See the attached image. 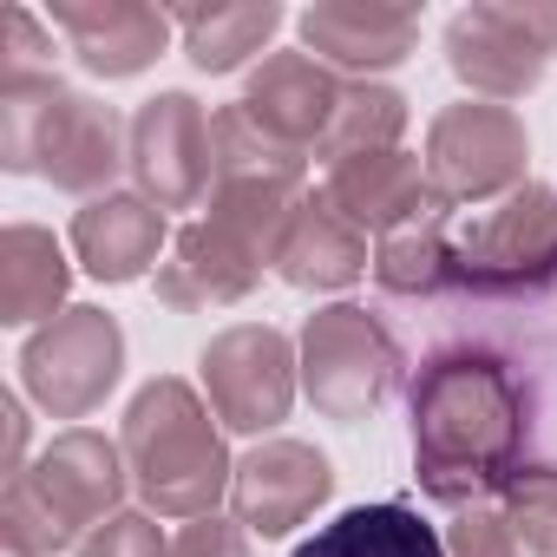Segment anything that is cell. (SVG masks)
<instances>
[{
	"instance_id": "6da1fadb",
	"label": "cell",
	"mask_w": 557,
	"mask_h": 557,
	"mask_svg": "<svg viewBox=\"0 0 557 557\" xmlns=\"http://www.w3.org/2000/svg\"><path fill=\"white\" fill-rule=\"evenodd\" d=\"M413 479L440 505H479L505 492L524 453V387L485 348H440L407 394Z\"/></svg>"
},
{
	"instance_id": "7a4b0ae2",
	"label": "cell",
	"mask_w": 557,
	"mask_h": 557,
	"mask_svg": "<svg viewBox=\"0 0 557 557\" xmlns=\"http://www.w3.org/2000/svg\"><path fill=\"white\" fill-rule=\"evenodd\" d=\"M119 446H125V472H132L151 518H184L190 524V518H210L230 498L236 466L223 453L216 413L177 374H158L132 394Z\"/></svg>"
},
{
	"instance_id": "3957f363",
	"label": "cell",
	"mask_w": 557,
	"mask_h": 557,
	"mask_svg": "<svg viewBox=\"0 0 557 557\" xmlns=\"http://www.w3.org/2000/svg\"><path fill=\"white\" fill-rule=\"evenodd\" d=\"M0 164L34 171L53 190H73L92 203L132 164L125 119L106 99L60 86V73L53 79H14V86H0Z\"/></svg>"
},
{
	"instance_id": "277c9868",
	"label": "cell",
	"mask_w": 557,
	"mask_h": 557,
	"mask_svg": "<svg viewBox=\"0 0 557 557\" xmlns=\"http://www.w3.org/2000/svg\"><path fill=\"white\" fill-rule=\"evenodd\" d=\"M210 145H216V177H210V223L230 230L243 249H256L262 262H275L289 216L309 197V151L269 138L243 106H223L210 119Z\"/></svg>"
},
{
	"instance_id": "5b68a950",
	"label": "cell",
	"mask_w": 557,
	"mask_h": 557,
	"mask_svg": "<svg viewBox=\"0 0 557 557\" xmlns=\"http://www.w3.org/2000/svg\"><path fill=\"white\" fill-rule=\"evenodd\" d=\"M394 381H400V348L361 302H335L302 322V394L315 400L322 420L342 426L374 420Z\"/></svg>"
},
{
	"instance_id": "8992f818",
	"label": "cell",
	"mask_w": 557,
	"mask_h": 557,
	"mask_svg": "<svg viewBox=\"0 0 557 557\" xmlns=\"http://www.w3.org/2000/svg\"><path fill=\"white\" fill-rule=\"evenodd\" d=\"M453 283L472 296H537L557 283V190L524 184L453 236Z\"/></svg>"
},
{
	"instance_id": "52a82bcc",
	"label": "cell",
	"mask_w": 557,
	"mask_h": 557,
	"mask_svg": "<svg viewBox=\"0 0 557 557\" xmlns=\"http://www.w3.org/2000/svg\"><path fill=\"white\" fill-rule=\"evenodd\" d=\"M557 60V8L505 0V8H466L446 21V66L492 106L524 99Z\"/></svg>"
},
{
	"instance_id": "ba28073f",
	"label": "cell",
	"mask_w": 557,
	"mask_h": 557,
	"mask_svg": "<svg viewBox=\"0 0 557 557\" xmlns=\"http://www.w3.org/2000/svg\"><path fill=\"white\" fill-rule=\"evenodd\" d=\"M125 374V329L106 309H66L21 348V387L53 420H86Z\"/></svg>"
},
{
	"instance_id": "9c48e42d",
	"label": "cell",
	"mask_w": 557,
	"mask_h": 557,
	"mask_svg": "<svg viewBox=\"0 0 557 557\" xmlns=\"http://www.w3.org/2000/svg\"><path fill=\"white\" fill-rule=\"evenodd\" d=\"M524 164H531V132L511 106L466 99V106H446L426 132V177L446 210L524 190Z\"/></svg>"
},
{
	"instance_id": "30bf717a",
	"label": "cell",
	"mask_w": 557,
	"mask_h": 557,
	"mask_svg": "<svg viewBox=\"0 0 557 557\" xmlns=\"http://www.w3.org/2000/svg\"><path fill=\"white\" fill-rule=\"evenodd\" d=\"M296 368L302 361H296L289 335L269 329V322H236L197 355L203 400L230 433H275L283 426L296 407Z\"/></svg>"
},
{
	"instance_id": "8fae6325",
	"label": "cell",
	"mask_w": 557,
	"mask_h": 557,
	"mask_svg": "<svg viewBox=\"0 0 557 557\" xmlns=\"http://www.w3.org/2000/svg\"><path fill=\"white\" fill-rule=\"evenodd\" d=\"M210 119L190 92H158L138 106L132 119V177L138 197L158 210H190L210 203V177H216V145H210Z\"/></svg>"
},
{
	"instance_id": "7c38bea8",
	"label": "cell",
	"mask_w": 557,
	"mask_h": 557,
	"mask_svg": "<svg viewBox=\"0 0 557 557\" xmlns=\"http://www.w3.org/2000/svg\"><path fill=\"white\" fill-rule=\"evenodd\" d=\"M329 492H335L329 453H315L309 440H262L236 459L230 511L249 537H289L329 505Z\"/></svg>"
},
{
	"instance_id": "4fadbf2b",
	"label": "cell",
	"mask_w": 557,
	"mask_h": 557,
	"mask_svg": "<svg viewBox=\"0 0 557 557\" xmlns=\"http://www.w3.org/2000/svg\"><path fill=\"white\" fill-rule=\"evenodd\" d=\"M21 485L79 537V531H99L106 518H119L132 472H125V446H112L92 426H66L53 446H40V459L21 472Z\"/></svg>"
},
{
	"instance_id": "5bb4252c",
	"label": "cell",
	"mask_w": 557,
	"mask_h": 557,
	"mask_svg": "<svg viewBox=\"0 0 557 557\" xmlns=\"http://www.w3.org/2000/svg\"><path fill=\"white\" fill-rule=\"evenodd\" d=\"M342 79L315 60V53H269L256 73H249V92L236 99L269 138H283L296 151L315 158V145L329 138L335 112H342Z\"/></svg>"
},
{
	"instance_id": "9a60e30c",
	"label": "cell",
	"mask_w": 557,
	"mask_h": 557,
	"mask_svg": "<svg viewBox=\"0 0 557 557\" xmlns=\"http://www.w3.org/2000/svg\"><path fill=\"white\" fill-rule=\"evenodd\" d=\"M262 283V256L243 249L230 230H216L210 216L203 223H184L171 236V256L158 262V302L177 309V315H197V309H230L243 302L249 289Z\"/></svg>"
},
{
	"instance_id": "2e32d148",
	"label": "cell",
	"mask_w": 557,
	"mask_h": 557,
	"mask_svg": "<svg viewBox=\"0 0 557 557\" xmlns=\"http://www.w3.org/2000/svg\"><path fill=\"white\" fill-rule=\"evenodd\" d=\"M420 47L413 8H381V0H315L302 14V53H315L329 73H387Z\"/></svg>"
},
{
	"instance_id": "e0dca14e",
	"label": "cell",
	"mask_w": 557,
	"mask_h": 557,
	"mask_svg": "<svg viewBox=\"0 0 557 557\" xmlns=\"http://www.w3.org/2000/svg\"><path fill=\"white\" fill-rule=\"evenodd\" d=\"M53 27L73 40L79 66L99 79H132L171 47V14L138 0H53Z\"/></svg>"
},
{
	"instance_id": "ac0fdd59",
	"label": "cell",
	"mask_w": 557,
	"mask_h": 557,
	"mask_svg": "<svg viewBox=\"0 0 557 557\" xmlns=\"http://www.w3.org/2000/svg\"><path fill=\"white\" fill-rule=\"evenodd\" d=\"M322 197H329L348 223H361V230H374V236L407 230V223L446 210L440 190H433V177H426V158H413V151H368V158L329 164Z\"/></svg>"
},
{
	"instance_id": "d6986e66",
	"label": "cell",
	"mask_w": 557,
	"mask_h": 557,
	"mask_svg": "<svg viewBox=\"0 0 557 557\" xmlns=\"http://www.w3.org/2000/svg\"><path fill=\"white\" fill-rule=\"evenodd\" d=\"M164 249V210L138 190H106L73 216V256L92 283H138Z\"/></svg>"
},
{
	"instance_id": "ffe728a7",
	"label": "cell",
	"mask_w": 557,
	"mask_h": 557,
	"mask_svg": "<svg viewBox=\"0 0 557 557\" xmlns=\"http://www.w3.org/2000/svg\"><path fill=\"white\" fill-rule=\"evenodd\" d=\"M361 269H368V230L348 223L322 190L302 197V210L289 216L283 243H275V275H283L289 289L329 296V289H348Z\"/></svg>"
},
{
	"instance_id": "44dd1931",
	"label": "cell",
	"mask_w": 557,
	"mask_h": 557,
	"mask_svg": "<svg viewBox=\"0 0 557 557\" xmlns=\"http://www.w3.org/2000/svg\"><path fill=\"white\" fill-rule=\"evenodd\" d=\"M66 249L53 230L40 223H14L8 236H0V322L8 329H27V322H53L66 315Z\"/></svg>"
},
{
	"instance_id": "7402d4cb",
	"label": "cell",
	"mask_w": 557,
	"mask_h": 557,
	"mask_svg": "<svg viewBox=\"0 0 557 557\" xmlns=\"http://www.w3.org/2000/svg\"><path fill=\"white\" fill-rule=\"evenodd\" d=\"M296 557H446V537L407 498H381L329 518L315 537L296 544Z\"/></svg>"
},
{
	"instance_id": "603a6c76",
	"label": "cell",
	"mask_w": 557,
	"mask_h": 557,
	"mask_svg": "<svg viewBox=\"0 0 557 557\" xmlns=\"http://www.w3.org/2000/svg\"><path fill=\"white\" fill-rule=\"evenodd\" d=\"M275 27H283V8L275 0H236V8H190L177 14V34H184V53L197 73H236L249 66Z\"/></svg>"
},
{
	"instance_id": "cb8c5ba5",
	"label": "cell",
	"mask_w": 557,
	"mask_h": 557,
	"mask_svg": "<svg viewBox=\"0 0 557 557\" xmlns=\"http://www.w3.org/2000/svg\"><path fill=\"white\" fill-rule=\"evenodd\" d=\"M374 283L394 289V296H433V289L453 283V230H446V210H433V216L381 236V249H374Z\"/></svg>"
},
{
	"instance_id": "d4e9b609",
	"label": "cell",
	"mask_w": 557,
	"mask_h": 557,
	"mask_svg": "<svg viewBox=\"0 0 557 557\" xmlns=\"http://www.w3.org/2000/svg\"><path fill=\"white\" fill-rule=\"evenodd\" d=\"M400 132H407V99L394 86H348L342 92V112L329 125V138L315 145L322 164H348V158H368V151H400Z\"/></svg>"
},
{
	"instance_id": "484cf974",
	"label": "cell",
	"mask_w": 557,
	"mask_h": 557,
	"mask_svg": "<svg viewBox=\"0 0 557 557\" xmlns=\"http://www.w3.org/2000/svg\"><path fill=\"white\" fill-rule=\"evenodd\" d=\"M498 498H505L498 511L518 531L524 557H557V466H518Z\"/></svg>"
},
{
	"instance_id": "4316f807",
	"label": "cell",
	"mask_w": 557,
	"mask_h": 557,
	"mask_svg": "<svg viewBox=\"0 0 557 557\" xmlns=\"http://www.w3.org/2000/svg\"><path fill=\"white\" fill-rule=\"evenodd\" d=\"M0 537H8V557H60V550H79V537L21 485L8 479V505H0Z\"/></svg>"
},
{
	"instance_id": "83f0119b",
	"label": "cell",
	"mask_w": 557,
	"mask_h": 557,
	"mask_svg": "<svg viewBox=\"0 0 557 557\" xmlns=\"http://www.w3.org/2000/svg\"><path fill=\"white\" fill-rule=\"evenodd\" d=\"M79 557H171V537L158 531L151 511H119L79 537Z\"/></svg>"
},
{
	"instance_id": "f1b7e54d",
	"label": "cell",
	"mask_w": 557,
	"mask_h": 557,
	"mask_svg": "<svg viewBox=\"0 0 557 557\" xmlns=\"http://www.w3.org/2000/svg\"><path fill=\"white\" fill-rule=\"evenodd\" d=\"M446 557H524L518 531L505 524V511H485V505H466L446 531Z\"/></svg>"
},
{
	"instance_id": "f546056e",
	"label": "cell",
	"mask_w": 557,
	"mask_h": 557,
	"mask_svg": "<svg viewBox=\"0 0 557 557\" xmlns=\"http://www.w3.org/2000/svg\"><path fill=\"white\" fill-rule=\"evenodd\" d=\"M53 40L40 34V21L27 8H8V66H0V86L14 79H53Z\"/></svg>"
},
{
	"instance_id": "4dcf8cb0",
	"label": "cell",
	"mask_w": 557,
	"mask_h": 557,
	"mask_svg": "<svg viewBox=\"0 0 557 557\" xmlns=\"http://www.w3.org/2000/svg\"><path fill=\"white\" fill-rule=\"evenodd\" d=\"M171 557H256L249 550V531L236 518H190L177 537H171Z\"/></svg>"
},
{
	"instance_id": "1f68e13d",
	"label": "cell",
	"mask_w": 557,
	"mask_h": 557,
	"mask_svg": "<svg viewBox=\"0 0 557 557\" xmlns=\"http://www.w3.org/2000/svg\"><path fill=\"white\" fill-rule=\"evenodd\" d=\"M0 420H8V459H0V472L21 479L27 472L21 466V453H27V407H21V394H0Z\"/></svg>"
}]
</instances>
